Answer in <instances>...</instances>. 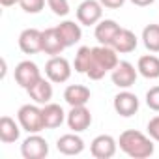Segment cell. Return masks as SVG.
Masks as SVG:
<instances>
[{
  "label": "cell",
  "instance_id": "cell-24",
  "mask_svg": "<svg viewBox=\"0 0 159 159\" xmlns=\"http://www.w3.org/2000/svg\"><path fill=\"white\" fill-rule=\"evenodd\" d=\"M90 60H92V47H81L75 54V71L77 73H86L88 71V66H90Z\"/></svg>",
  "mask_w": 159,
  "mask_h": 159
},
{
  "label": "cell",
  "instance_id": "cell-14",
  "mask_svg": "<svg viewBox=\"0 0 159 159\" xmlns=\"http://www.w3.org/2000/svg\"><path fill=\"white\" fill-rule=\"evenodd\" d=\"M120 32V25L112 19H103L96 25V39L99 41V45H112L116 34Z\"/></svg>",
  "mask_w": 159,
  "mask_h": 159
},
{
  "label": "cell",
  "instance_id": "cell-8",
  "mask_svg": "<svg viewBox=\"0 0 159 159\" xmlns=\"http://www.w3.org/2000/svg\"><path fill=\"white\" fill-rule=\"evenodd\" d=\"M101 17H103V6L99 0H84L77 8V19L84 26L98 25L101 21Z\"/></svg>",
  "mask_w": 159,
  "mask_h": 159
},
{
  "label": "cell",
  "instance_id": "cell-9",
  "mask_svg": "<svg viewBox=\"0 0 159 159\" xmlns=\"http://www.w3.org/2000/svg\"><path fill=\"white\" fill-rule=\"evenodd\" d=\"M19 49L25 54H36L43 51V32L38 28H26L19 34Z\"/></svg>",
  "mask_w": 159,
  "mask_h": 159
},
{
  "label": "cell",
  "instance_id": "cell-19",
  "mask_svg": "<svg viewBox=\"0 0 159 159\" xmlns=\"http://www.w3.org/2000/svg\"><path fill=\"white\" fill-rule=\"evenodd\" d=\"M64 49H66V45H64L56 28L43 30V51L41 52H45L49 56H58V54H62Z\"/></svg>",
  "mask_w": 159,
  "mask_h": 159
},
{
  "label": "cell",
  "instance_id": "cell-22",
  "mask_svg": "<svg viewBox=\"0 0 159 159\" xmlns=\"http://www.w3.org/2000/svg\"><path fill=\"white\" fill-rule=\"evenodd\" d=\"M137 69L144 79H159V58L155 54H144L139 58Z\"/></svg>",
  "mask_w": 159,
  "mask_h": 159
},
{
  "label": "cell",
  "instance_id": "cell-26",
  "mask_svg": "<svg viewBox=\"0 0 159 159\" xmlns=\"http://www.w3.org/2000/svg\"><path fill=\"white\" fill-rule=\"evenodd\" d=\"M19 6L26 13H39L45 8V0H21Z\"/></svg>",
  "mask_w": 159,
  "mask_h": 159
},
{
  "label": "cell",
  "instance_id": "cell-1",
  "mask_svg": "<svg viewBox=\"0 0 159 159\" xmlns=\"http://www.w3.org/2000/svg\"><path fill=\"white\" fill-rule=\"evenodd\" d=\"M118 146L125 155H129L133 159H146V157L153 155V139L146 137L144 133H140L137 129L124 131L118 139Z\"/></svg>",
  "mask_w": 159,
  "mask_h": 159
},
{
  "label": "cell",
  "instance_id": "cell-31",
  "mask_svg": "<svg viewBox=\"0 0 159 159\" xmlns=\"http://www.w3.org/2000/svg\"><path fill=\"white\" fill-rule=\"evenodd\" d=\"M21 0H0V4H2L4 8H10V6H15V4H19Z\"/></svg>",
  "mask_w": 159,
  "mask_h": 159
},
{
  "label": "cell",
  "instance_id": "cell-30",
  "mask_svg": "<svg viewBox=\"0 0 159 159\" xmlns=\"http://www.w3.org/2000/svg\"><path fill=\"white\" fill-rule=\"evenodd\" d=\"M131 2H133L135 6H139V8H146V6L153 4V0H131Z\"/></svg>",
  "mask_w": 159,
  "mask_h": 159
},
{
  "label": "cell",
  "instance_id": "cell-4",
  "mask_svg": "<svg viewBox=\"0 0 159 159\" xmlns=\"http://www.w3.org/2000/svg\"><path fill=\"white\" fill-rule=\"evenodd\" d=\"M21 153L25 159H43L49 155V144L41 135L28 133V137L21 144Z\"/></svg>",
  "mask_w": 159,
  "mask_h": 159
},
{
  "label": "cell",
  "instance_id": "cell-29",
  "mask_svg": "<svg viewBox=\"0 0 159 159\" xmlns=\"http://www.w3.org/2000/svg\"><path fill=\"white\" fill-rule=\"evenodd\" d=\"M103 8H109V10H118L125 4V0H99Z\"/></svg>",
  "mask_w": 159,
  "mask_h": 159
},
{
  "label": "cell",
  "instance_id": "cell-7",
  "mask_svg": "<svg viewBox=\"0 0 159 159\" xmlns=\"http://www.w3.org/2000/svg\"><path fill=\"white\" fill-rule=\"evenodd\" d=\"M137 75H139V69H135V66L129 62H118V66L111 71L112 84L124 90L131 88L137 83Z\"/></svg>",
  "mask_w": 159,
  "mask_h": 159
},
{
  "label": "cell",
  "instance_id": "cell-17",
  "mask_svg": "<svg viewBox=\"0 0 159 159\" xmlns=\"http://www.w3.org/2000/svg\"><path fill=\"white\" fill-rule=\"evenodd\" d=\"M43 124H45V129H54V127H60L64 122H66V118H67V114L64 112V109L60 107V105H56V103H47V105H43Z\"/></svg>",
  "mask_w": 159,
  "mask_h": 159
},
{
  "label": "cell",
  "instance_id": "cell-18",
  "mask_svg": "<svg viewBox=\"0 0 159 159\" xmlns=\"http://www.w3.org/2000/svg\"><path fill=\"white\" fill-rule=\"evenodd\" d=\"M56 30H58V34H60V38H62V41H64L66 47H71V45L79 43V41H81V38H83L81 25H77L73 21H62L56 26Z\"/></svg>",
  "mask_w": 159,
  "mask_h": 159
},
{
  "label": "cell",
  "instance_id": "cell-21",
  "mask_svg": "<svg viewBox=\"0 0 159 159\" xmlns=\"http://www.w3.org/2000/svg\"><path fill=\"white\" fill-rule=\"evenodd\" d=\"M21 124H17L13 118L10 116H2L0 118V140L4 144H11L15 140H19L21 137Z\"/></svg>",
  "mask_w": 159,
  "mask_h": 159
},
{
  "label": "cell",
  "instance_id": "cell-16",
  "mask_svg": "<svg viewBox=\"0 0 159 159\" xmlns=\"http://www.w3.org/2000/svg\"><path fill=\"white\" fill-rule=\"evenodd\" d=\"M26 92H28V96H30L38 105H47V103H51V99H52V84H51L49 79H43V77L39 79L36 84H32Z\"/></svg>",
  "mask_w": 159,
  "mask_h": 159
},
{
  "label": "cell",
  "instance_id": "cell-6",
  "mask_svg": "<svg viewBox=\"0 0 159 159\" xmlns=\"http://www.w3.org/2000/svg\"><path fill=\"white\" fill-rule=\"evenodd\" d=\"M13 75H15L17 84H19L21 88H25V90H28L32 84H36L39 79H41L39 67H38L34 62H30V60H23V62H19V64L15 66Z\"/></svg>",
  "mask_w": 159,
  "mask_h": 159
},
{
  "label": "cell",
  "instance_id": "cell-27",
  "mask_svg": "<svg viewBox=\"0 0 159 159\" xmlns=\"http://www.w3.org/2000/svg\"><path fill=\"white\" fill-rule=\"evenodd\" d=\"M146 105H148L152 111L159 112V86H152V88L146 92Z\"/></svg>",
  "mask_w": 159,
  "mask_h": 159
},
{
  "label": "cell",
  "instance_id": "cell-25",
  "mask_svg": "<svg viewBox=\"0 0 159 159\" xmlns=\"http://www.w3.org/2000/svg\"><path fill=\"white\" fill-rule=\"evenodd\" d=\"M47 6L58 17H66L69 13V2L67 0H47Z\"/></svg>",
  "mask_w": 159,
  "mask_h": 159
},
{
  "label": "cell",
  "instance_id": "cell-13",
  "mask_svg": "<svg viewBox=\"0 0 159 159\" xmlns=\"http://www.w3.org/2000/svg\"><path fill=\"white\" fill-rule=\"evenodd\" d=\"M56 148H58V152L64 153V155H79V153L84 150V140L73 131V133L62 135V137L56 140Z\"/></svg>",
  "mask_w": 159,
  "mask_h": 159
},
{
  "label": "cell",
  "instance_id": "cell-3",
  "mask_svg": "<svg viewBox=\"0 0 159 159\" xmlns=\"http://www.w3.org/2000/svg\"><path fill=\"white\" fill-rule=\"evenodd\" d=\"M17 120L26 133H39L41 129H45L43 111L38 105H23L17 111Z\"/></svg>",
  "mask_w": 159,
  "mask_h": 159
},
{
  "label": "cell",
  "instance_id": "cell-12",
  "mask_svg": "<svg viewBox=\"0 0 159 159\" xmlns=\"http://www.w3.org/2000/svg\"><path fill=\"white\" fill-rule=\"evenodd\" d=\"M112 105H114V111H116L120 116L129 118V116H133V114L139 111V98H137L135 94L124 90V92H120V94L114 96Z\"/></svg>",
  "mask_w": 159,
  "mask_h": 159
},
{
  "label": "cell",
  "instance_id": "cell-23",
  "mask_svg": "<svg viewBox=\"0 0 159 159\" xmlns=\"http://www.w3.org/2000/svg\"><path fill=\"white\" fill-rule=\"evenodd\" d=\"M142 43L150 52H159V25H148L142 30Z\"/></svg>",
  "mask_w": 159,
  "mask_h": 159
},
{
  "label": "cell",
  "instance_id": "cell-20",
  "mask_svg": "<svg viewBox=\"0 0 159 159\" xmlns=\"http://www.w3.org/2000/svg\"><path fill=\"white\" fill-rule=\"evenodd\" d=\"M137 45H139L137 36H135L131 30H127V28H120V32L116 34V38H114V41H112L111 47H112L116 52L125 54V52H133V51L137 49Z\"/></svg>",
  "mask_w": 159,
  "mask_h": 159
},
{
  "label": "cell",
  "instance_id": "cell-11",
  "mask_svg": "<svg viewBox=\"0 0 159 159\" xmlns=\"http://www.w3.org/2000/svg\"><path fill=\"white\" fill-rule=\"evenodd\" d=\"M116 148H118V142L111 135H98L90 144V152H92V155L96 159H111V157H114Z\"/></svg>",
  "mask_w": 159,
  "mask_h": 159
},
{
  "label": "cell",
  "instance_id": "cell-2",
  "mask_svg": "<svg viewBox=\"0 0 159 159\" xmlns=\"http://www.w3.org/2000/svg\"><path fill=\"white\" fill-rule=\"evenodd\" d=\"M118 52L111 47V45H99V47H92V60L88 66L86 75L92 81H99L103 79L109 71H112L118 66Z\"/></svg>",
  "mask_w": 159,
  "mask_h": 159
},
{
  "label": "cell",
  "instance_id": "cell-28",
  "mask_svg": "<svg viewBox=\"0 0 159 159\" xmlns=\"http://www.w3.org/2000/svg\"><path fill=\"white\" fill-rule=\"evenodd\" d=\"M148 135L159 142V116H153L150 122H148Z\"/></svg>",
  "mask_w": 159,
  "mask_h": 159
},
{
  "label": "cell",
  "instance_id": "cell-5",
  "mask_svg": "<svg viewBox=\"0 0 159 159\" xmlns=\"http://www.w3.org/2000/svg\"><path fill=\"white\" fill-rule=\"evenodd\" d=\"M45 75L51 83H66L71 77V66L64 56H51L49 62L45 64Z\"/></svg>",
  "mask_w": 159,
  "mask_h": 159
},
{
  "label": "cell",
  "instance_id": "cell-15",
  "mask_svg": "<svg viewBox=\"0 0 159 159\" xmlns=\"http://www.w3.org/2000/svg\"><path fill=\"white\" fill-rule=\"evenodd\" d=\"M90 90L83 84H69L64 90V99L69 107H81L90 101Z\"/></svg>",
  "mask_w": 159,
  "mask_h": 159
},
{
  "label": "cell",
  "instance_id": "cell-10",
  "mask_svg": "<svg viewBox=\"0 0 159 159\" xmlns=\"http://www.w3.org/2000/svg\"><path fill=\"white\" fill-rule=\"evenodd\" d=\"M67 125L71 131L75 133H83L90 127L92 124V114L90 111L86 109V105H81V107H71V111L67 112V118H66Z\"/></svg>",
  "mask_w": 159,
  "mask_h": 159
}]
</instances>
